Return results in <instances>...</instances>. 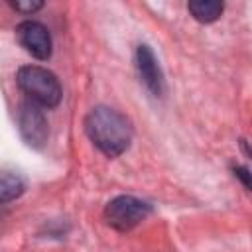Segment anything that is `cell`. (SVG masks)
<instances>
[{
    "label": "cell",
    "mask_w": 252,
    "mask_h": 252,
    "mask_svg": "<svg viewBox=\"0 0 252 252\" xmlns=\"http://www.w3.org/2000/svg\"><path fill=\"white\" fill-rule=\"evenodd\" d=\"M89 140L108 158L124 154L132 142L130 120L110 106H94L85 118Z\"/></svg>",
    "instance_id": "1"
},
{
    "label": "cell",
    "mask_w": 252,
    "mask_h": 252,
    "mask_svg": "<svg viewBox=\"0 0 252 252\" xmlns=\"http://www.w3.org/2000/svg\"><path fill=\"white\" fill-rule=\"evenodd\" d=\"M16 83L20 91L28 96V100L35 102L41 108H53L61 102L63 91L59 79L45 67L26 65L18 69Z\"/></svg>",
    "instance_id": "2"
},
{
    "label": "cell",
    "mask_w": 252,
    "mask_h": 252,
    "mask_svg": "<svg viewBox=\"0 0 252 252\" xmlns=\"http://www.w3.org/2000/svg\"><path fill=\"white\" fill-rule=\"evenodd\" d=\"M150 213H152V205L132 195H118L112 201H108V205L104 207L106 222L120 232L132 230Z\"/></svg>",
    "instance_id": "3"
},
{
    "label": "cell",
    "mask_w": 252,
    "mask_h": 252,
    "mask_svg": "<svg viewBox=\"0 0 252 252\" xmlns=\"http://www.w3.org/2000/svg\"><path fill=\"white\" fill-rule=\"evenodd\" d=\"M16 120H18V130H20L22 138L32 148H41L47 142L49 126H47V118H45L41 106H37L32 100L20 102Z\"/></svg>",
    "instance_id": "4"
},
{
    "label": "cell",
    "mask_w": 252,
    "mask_h": 252,
    "mask_svg": "<svg viewBox=\"0 0 252 252\" xmlns=\"http://www.w3.org/2000/svg\"><path fill=\"white\" fill-rule=\"evenodd\" d=\"M16 39L32 57H35L39 61H45L51 57L53 41H51L49 30L43 24L33 22V20H26V22L18 24Z\"/></svg>",
    "instance_id": "5"
},
{
    "label": "cell",
    "mask_w": 252,
    "mask_h": 252,
    "mask_svg": "<svg viewBox=\"0 0 252 252\" xmlns=\"http://www.w3.org/2000/svg\"><path fill=\"white\" fill-rule=\"evenodd\" d=\"M136 69L140 75V81L146 85V89L154 94V96H161L163 94V75L161 69L158 65V59L154 55V51L148 45H138L136 49Z\"/></svg>",
    "instance_id": "6"
},
{
    "label": "cell",
    "mask_w": 252,
    "mask_h": 252,
    "mask_svg": "<svg viewBox=\"0 0 252 252\" xmlns=\"http://www.w3.org/2000/svg\"><path fill=\"white\" fill-rule=\"evenodd\" d=\"M187 10L191 12V16L201 22V24H211L215 20L220 18L224 4L219 0H191L187 4Z\"/></svg>",
    "instance_id": "7"
},
{
    "label": "cell",
    "mask_w": 252,
    "mask_h": 252,
    "mask_svg": "<svg viewBox=\"0 0 252 252\" xmlns=\"http://www.w3.org/2000/svg\"><path fill=\"white\" fill-rule=\"evenodd\" d=\"M24 193V179L18 173L12 171H4L0 177V201L8 203L18 199Z\"/></svg>",
    "instance_id": "8"
},
{
    "label": "cell",
    "mask_w": 252,
    "mask_h": 252,
    "mask_svg": "<svg viewBox=\"0 0 252 252\" xmlns=\"http://www.w3.org/2000/svg\"><path fill=\"white\" fill-rule=\"evenodd\" d=\"M10 6H12L14 10L22 12V14H32V12L39 10V8L43 6V2H39V0H18V2L10 0Z\"/></svg>",
    "instance_id": "9"
},
{
    "label": "cell",
    "mask_w": 252,
    "mask_h": 252,
    "mask_svg": "<svg viewBox=\"0 0 252 252\" xmlns=\"http://www.w3.org/2000/svg\"><path fill=\"white\" fill-rule=\"evenodd\" d=\"M234 175L248 187V189H252V173H250V169L248 167H242V165H238V167H234Z\"/></svg>",
    "instance_id": "10"
}]
</instances>
